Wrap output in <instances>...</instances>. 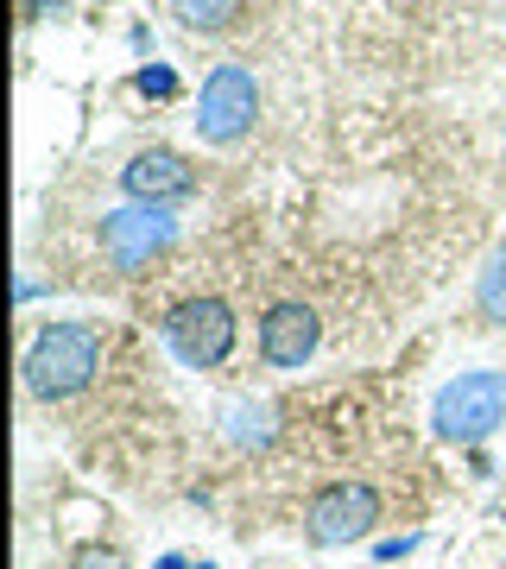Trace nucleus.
I'll list each match as a JSON object with an SVG mask.
<instances>
[{
  "label": "nucleus",
  "mask_w": 506,
  "mask_h": 569,
  "mask_svg": "<svg viewBox=\"0 0 506 569\" xmlns=\"http://www.w3.org/2000/svg\"><path fill=\"white\" fill-rule=\"evenodd\" d=\"M20 7H26V20H58L70 0H20Z\"/></svg>",
  "instance_id": "15"
},
{
  "label": "nucleus",
  "mask_w": 506,
  "mask_h": 569,
  "mask_svg": "<svg viewBox=\"0 0 506 569\" xmlns=\"http://www.w3.org/2000/svg\"><path fill=\"white\" fill-rule=\"evenodd\" d=\"M317 342H324V323L310 305H272L260 317V361L279 367V373H298L317 355Z\"/></svg>",
  "instance_id": "8"
},
{
  "label": "nucleus",
  "mask_w": 506,
  "mask_h": 569,
  "mask_svg": "<svg viewBox=\"0 0 506 569\" xmlns=\"http://www.w3.org/2000/svg\"><path fill=\"white\" fill-rule=\"evenodd\" d=\"M159 569H190V563H183V557H159Z\"/></svg>",
  "instance_id": "16"
},
{
  "label": "nucleus",
  "mask_w": 506,
  "mask_h": 569,
  "mask_svg": "<svg viewBox=\"0 0 506 569\" xmlns=\"http://www.w3.org/2000/svg\"><path fill=\"white\" fill-rule=\"evenodd\" d=\"M506 425V373L500 367H468L437 387L430 399V430L444 443H487Z\"/></svg>",
  "instance_id": "2"
},
{
  "label": "nucleus",
  "mask_w": 506,
  "mask_h": 569,
  "mask_svg": "<svg viewBox=\"0 0 506 569\" xmlns=\"http://www.w3.org/2000/svg\"><path fill=\"white\" fill-rule=\"evenodd\" d=\"M374 519H380V493L367 488V481H329L304 507V538L317 550H343L355 538H367Z\"/></svg>",
  "instance_id": "6"
},
{
  "label": "nucleus",
  "mask_w": 506,
  "mask_h": 569,
  "mask_svg": "<svg viewBox=\"0 0 506 569\" xmlns=\"http://www.w3.org/2000/svg\"><path fill=\"white\" fill-rule=\"evenodd\" d=\"M133 89H140L146 102H171L178 96V70L171 63H146L140 77H133Z\"/></svg>",
  "instance_id": "12"
},
{
  "label": "nucleus",
  "mask_w": 506,
  "mask_h": 569,
  "mask_svg": "<svg viewBox=\"0 0 506 569\" xmlns=\"http://www.w3.org/2000/svg\"><path fill=\"white\" fill-rule=\"evenodd\" d=\"M121 190H127V203L178 209L183 197H197V164L183 152H171V146H146V152H133L121 164Z\"/></svg>",
  "instance_id": "7"
},
{
  "label": "nucleus",
  "mask_w": 506,
  "mask_h": 569,
  "mask_svg": "<svg viewBox=\"0 0 506 569\" xmlns=\"http://www.w3.org/2000/svg\"><path fill=\"white\" fill-rule=\"evenodd\" d=\"M475 310H482L487 323L506 329V247L482 266V279H475Z\"/></svg>",
  "instance_id": "10"
},
{
  "label": "nucleus",
  "mask_w": 506,
  "mask_h": 569,
  "mask_svg": "<svg viewBox=\"0 0 506 569\" xmlns=\"http://www.w3.org/2000/svg\"><path fill=\"white\" fill-rule=\"evenodd\" d=\"M222 430L235 443H266V437H272V406H228Z\"/></svg>",
  "instance_id": "11"
},
{
  "label": "nucleus",
  "mask_w": 506,
  "mask_h": 569,
  "mask_svg": "<svg viewBox=\"0 0 506 569\" xmlns=\"http://www.w3.org/2000/svg\"><path fill=\"white\" fill-rule=\"evenodd\" d=\"M202 569H216V563H202Z\"/></svg>",
  "instance_id": "17"
},
{
  "label": "nucleus",
  "mask_w": 506,
  "mask_h": 569,
  "mask_svg": "<svg viewBox=\"0 0 506 569\" xmlns=\"http://www.w3.org/2000/svg\"><path fill=\"white\" fill-rule=\"evenodd\" d=\"M178 241V209L165 203H121L101 216V260L115 272H146Z\"/></svg>",
  "instance_id": "5"
},
{
  "label": "nucleus",
  "mask_w": 506,
  "mask_h": 569,
  "mask_svg": "<svg viewBox=\"0 0 506 569\" xmlns=\"http://www.w3.org/2000/svg\"><path fill=\"white\" fill-rule=\"evenodd\" d=\"M26 392L32 399H77L89 380L101 373V329L96 323H44L39 336H32V348H26Z\"/></svg>",
  "instance_id": "1"
},
{
  "label": "nucleus",
  "mask_w": 506,
  "mask_h": 569,
  "mask_svg": "<svg viewBox=\"0 0 506 569\" xmlns=\"http://www.w3.org/2000/svg\"><path fill=\"white\" fill-rule=\"evenodd\" d=\"M235 336H241V323H235V310L222 298H183V305H171L159 317V342L190 373H216L235 355Z\"/></svg>",
  "instance_id": "3"
},
{
  "label": "nucleus",
  "mask_w": 506,
  "mask_h": 569,
  "mask_svg": "<svg viewBox=\"0 0 506 569\" xmlns=\"http://www.w3.org/2000/svg\"><path fill=\"white\" fill-rule=\"evenodd\" d=\"M411 550H418V538H411V531H405V538H386V545H380V563H399V557H411Z\"/></svg>",
  "instance_id": "14"
},
{
  "label": "nucleus",
  "mask_w": 506,
  "mask_h": 569,
  "mask_svg": "<svg viewBox=\"0 0 506 569\" xmlns=\"http://www.w3.org/2000/svg\"><path fill=\"white\" fill-rule=\"evenodd\" d=\"M77 569H127V557H121V550H82Z\"/></svg>",
  "instance_id": "13"
},
{
  "label": "nucleus",
  "mask_w": 506,
  "mask_h": 569,
  "mask_svg": "<svg viewBox=\"0 0 506 569\" xmlns=\"http://www.w3.org/2000/svg\"><path fill=\"white\" fill-rule=\"evenodd\" d=\"M260 114V82L247 63H216L197 89V140L202 146H235L254 133Z\"/></svg>",
  "instance_id": "4"
},
{
  "label": "nucleus",
  "mask_w": 506,
  "mask_h": 569,
  "mask_svg": "<svg viewBox=\"0 0 506 569\" xmlns=\"http://www.w3.org/2000/svg\"><path fill=\"white\" fill-rule=\"evenodd\" d=\"M165 13H171L183 32L222 39V32H241L247 26V0H165Z\"/></svg>",
  "instance_id": "9"
}]
</instances>
